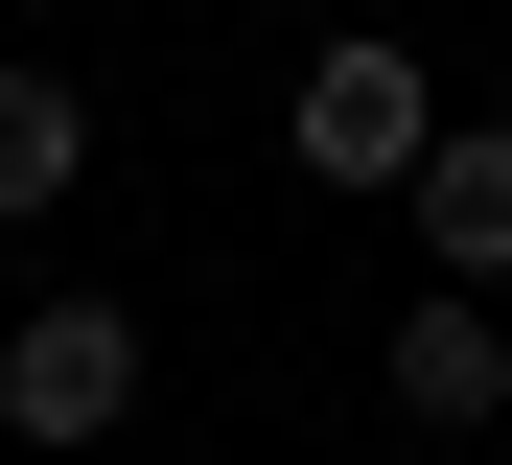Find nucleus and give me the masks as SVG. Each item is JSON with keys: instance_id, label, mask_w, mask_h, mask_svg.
Returning a JSON list of instances; mask_svg holds the SVG:
<instances>
[{"instance_id": "f03ea898", "label": "nucleus", "mask_w": 512, "mask_h": 465, "mask_svg": "<svg viewBox=\"0 0 512 465\" xmlns=\"http://www.w3.org/2000/svg\"><path fill=\"white\" fill-rule=\"evenodd\" d=\"M419 140H443V93H419L396 47H326L303 70V163L326 186H419Z\"/></svg>"}, {"instance_id": "20e7f679", "label": "nucleus", "mask_w": 512, "mask_h": 465, "mask_svg": "<svg viewBox=\"0 0 512 465\" xmlns=\"http://www.w3.org/2000/svg\"><path fill=\"white\" fill-rule=\"evenodd\" d=\"M489 396H512V349H489V303H443V279H419V326H396V419H443V442H466Z\"/></svg>"}, {"instance_id": "39448f33", "label": "nucleus", "mask_w": 512, "mask_h": 465, "mask_svg": "<svg viewBox=\"0 0 512 465\" xmlns=\"http://www.w3.org/2000/svg\"><path fill=\"white\" fill-rule=\"evenodd\" d=\"M70 163H94L70 70H0V233H24V210H70Z\"/></svg>"}, {"instance_id": "f257e3e1", "label": "nucleus", "mask_w": 512, "mask_h": 465, "mask_svg": "<svg viewBox=\"0 0 512 465\" xmlns=\"http://www.w3.org/2000/svg\"><path fill=\"white\" fill-rule=\"evenodd\" d=\"M0 419H24V442H117L140 419V326L117 303H24V326H0Z\"/></svg>"}, {"instance_id": "7ed1b4c3", "label": "nucleus", "mask_w": 512, "mask_h": 465, "mask_svg": "<svg viewBox=\"0 0 512 465\" xmlns=\"http://www.w3.org/2000/svg\"><path fill=\"white\" fill-rule=\"evenodd\" d=\"M396 210H419V256H443V303H466V279H512V117H443Z\"/></svg>"}]
</instances>
